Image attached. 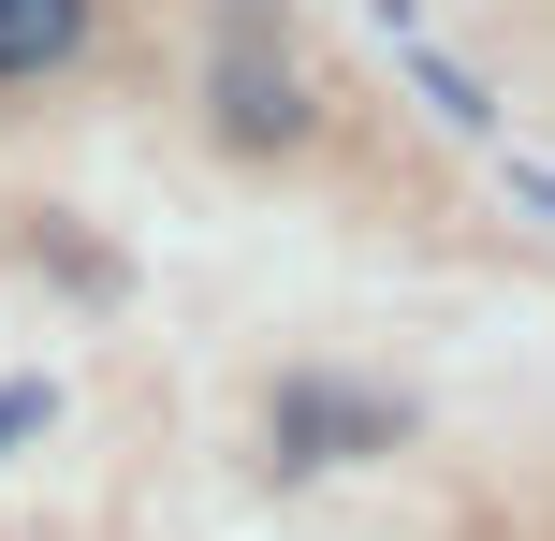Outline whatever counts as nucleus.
Instances as JSON below:
<instances>
[{
  "mask_svg": "<svg viewBox=\"0 0 555 541\" xmlns=\"http://www.w3.org/2000/svg\"><path fill=\"white\" fill-rule=\"evenodd\" d=\"M220 132H234V146H293V132H307V74L263 44V15L220 29Z\"/></svg>",
  "mask_w": 555,
  "mask_h": 541,
  "instance_id": "obj_1",
  "label": "nucleus"
},
{
  "mask_svg": "<svg viewBox=\"0 0 555 541\" xmlns=\"http://www.w3.org/2000/svg\"><path fill=\"white\" fill-rule=\"evenodd\" d=\"M29 425H44V381H0V454H15Z\"/></svg>",
  "mask_w": 555,
  "mask_h": 541,
  "instance_id": "obj_4",
  "label": "nucleus"
},
{
  "mask_svg": "<svg viewBox=\"0 0 555 541\" xmlns=\"http://www.w3.org/2000/svg\"><path fill=\"white\" fill-rule=\"evenodd\" d=\"M88 0H0V74H44V59H74Z\"/></svg>",
  "mask_w": 555,
  "mask_h": 541,
  "instance_id": "obj_3",
  "label": "nucleus"
},
{
  "mask_svg": "<svg viewBox=\"0 0 555 541\" xmlns=\"http://www.w3.org/2000/svg\"><path fill=\"white\" fill-rule=\"evenodd\" d=\"M380 439H395V410H380V396H336V381H293V396H278V454H293V468L380 454Z\"/></svg>",
  "mask_w": 555,
  "mask_h": 541,
  "instance_id": "obj_2",
  "label": "nucleus"
}]
</instances>
